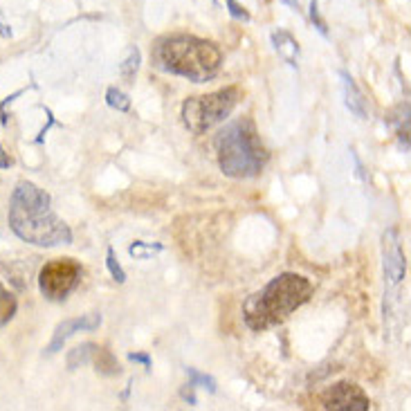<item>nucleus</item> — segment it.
Returning <instances> with one entry per match:
<instances>
[{"instance_id":"1","label":"nucleus","mask_w":411,"mask_h":411,"mask_svg":"<svg viewBox=\"0 0 411 411\" xmlns=\"http://www.w3.org/2000/svg\"><path fill=\"white\" fill-rule=\"evenodd\" d=\"M10 227L21 241L36 247L72 243V229L52 211L50 193L32 182H19L10 202Z\"/></svg>"},{"instance_id":"2","label":"nucleus","mask_w":411,"mask_h":411,"mask_svg":"<svg viewBox=\"0 0 411 411\" xmlns=\"http://www.w3.org/2000/svg\"><path fill=\"white\" fill-rule=\"evenodd\" d=\"M313 295V281L297 272H284L245 299L243 322L250 330H268L286 322Z\"/></svg>"},{"instance_id":"3","label":"nucleus","mask_w":411,"mask_h":411,"mask_svg":"<svg viewBox=\"0 0 411 411\" xmlns=\"http://www.w3.org/2000/svg\"><path fill=\"white\" fill-rule=\"evenodd\" d=\"M153 63L162 72L185 76L193 83H207L218 74L222 54L211 41L189 34L165 36L153 48Z\"/></svg>"},{"instance_id":"4","label":"nucleus","mask_w":411,"mask_h":411,"mask_svg":"<svg viewBox=\"0 0 411 411\" xmlns=\"http://www.w3.org/2000/svg\"><path fill=\"white\" fill-rule=\"evenodd\" d=\"M216 158L227 178L247 180L261 173L268 165V151L252 119H236L222 128L216 137Z\"/></svg>"},{"instance_id":"5","label":"nucleus","mask_w":411,"mask_h":411,"mask_svg":"<svg viewBox=\"0 0 411 411\" xmlns=\"http://www.w3.org/2000/svg\"><path fill=\"white\" fill-rule=\"evenodd\" d=\"M241 101V90L236 85L222 88L200 97H189L182 104V122L193 135H204L213 126L222 124Z\"/></svg>"},{"instance_id":"6","label":"nucleus","mask_w":411,"mask_h":411,"mask_svg":"<svg viewBox=\"0 0 411 411\" xmlns=\"http://www.w3.org/2000/svg\"><path fill=\"white\" fill-rule=\"evenodd\" d=\"M81 265L74 259H54L45 263L39 274V288L50 302H63L79 286Z\"/></svg>"},{"instance_id":"7","label":"nucleus","mask_w":411,"mask_h":411,"mask_svg":"<svg viewBox=\"0 0 411 411\" xmlns=\"http://www.w3.org/2000/svg\"><path fill=\"white\" fill-rule=\"evenodd\" d=\"M322 407L328 411H369V396L353 382H337L322 396Z\"/></svg>"},{"instance_id":"8","label":"nucleus","mask_w":411,"mask_h":411,"mask_svg":"<svg viewBox=\"0 0 411 411\" xmlns=\"http://www.w3.org/2000/svg\"><path fill=\"white\" fill-rule=\"evenodd\" d=\"M101 326V315L99 313H88V315H81V317H72V319H63L61 324L56 326L54 330V337L50 341L48 346V355H54L59 350L63 348V344L72 335L81 330H97Z\"/></svg>"},{"instance_id":"9","label":"nucleus","mask_w":411,"mask_h":411,"mask_svg":"<svg viewBox=\"0 0 411 411\" xmlns=\"http://www.w3.org/2000/svg\"><path fill=\"white\" fill-rule=\"evenodd\" d=\"M384 274L391 284H400L407 274V259L402 254L396 229H389L384 234Z\"/></svg>"},{"instance_id":"10","label":"nucleus","mask_w":411,"mask_h":411,"mask_svg":"<svg viewBox=\"0 0 411 411\" xmlns=\"http://www.w3.org/2000/svg\"><path fill=\"white\" fill-rule=\"evenodd\" d=\"M339 76H341V81H344V104H346V108L357 119H366V117H369V101H366L364 92L357 88L355 79L348 72L341 70Z\"/></svg>"},{"instance_id":"11","label":"nucleus","mask_w":411,"mask_h":411,"mask_svg":"<svg viewBox=\"0 0 411 411\" xmlns=\"http://www.w3.org/2000/svg\"><path fill=\"white\" fill-rule=\"evenodd\" d=\"M272 45L286 63H290L293 67L299 65V43L295 41V36L290 32H286V30L272 32Z\"/></svg>"},{"instance_id":"12","label":"nucleus","mask_w":411,"mask_h":411,"mask_svg":"<svg viewBox=\"0 0 411 411\" xmlns=\"http://www.w3.org/2000/svg\"><path fill=\"white\" fill-rule=\"evenodd\" d=\"M95 350H97V344H92V341H85V344H81V346H74L70 353H67V369L74 371V369H79V366L90 364Z\"/></svg>"},{"instance_id":"13","label":"nucleus","mask_w":411,"mask_h":411,"mask_svg":"<svg viewBox=\"0 0 411 411\" xmlns=\"http://www.w3.org/2000/svg\"><path fill=\"white\" fill-rule=\"evenodd\" d=\"M90 364H95L97 373H101V375H117L119 373V362L115 359V355L110 353V350L101 348V346H97Z\"/></svg>"},{"instance_id":"14","label":"nucleus","mask_w":411,"mask_h":411,"mask_svg":"<svg viewBox=\"0 0 411 411\" xmlns=\"http://www.w3.org/2000/svg\"><path fill=\"white\" fill-rule=\"evenodd\" d=\"M140 63H142V52H140V48H128V54L126 59L122 61V65H119V74H122V79L126 83H133L135 81V76H137V70H140Z\"/></svg>"},{"instance_id":"15","label":"nucleus","mask_w":411,"mask_h":411,"mask_svg":"<svg viewBox=\"0 0 411 411\" xmlns=\"http://www.w3.org/2000/svg\"><path fill=\"white\" fill-rule=\"evenodd\" d=\"M16 310H19V302H16V297L10 293V290L0 288V326L10 324L14 319Z\"/></svg>"},{"instance_id":"16","label":"nucleus","mask_w":411,"mask_h":411,"mask_svg":"<svg viewBox=\"0 0 411 411\" xmlns=\"http://www.w3.org/2000/svg\"><path fill=\"white\" fill-rule=\"evenodd\" d=\"M106 104L110 106V108H115V110H119V113H128L131 110V99H128V95L126 92H122L119 88H108L106 90Z\"/></svg>"},{"instance_id":"17","label":"nucleus","mask_w":411,"mask_h":411,"mask_svg":"<svg viewBox=\"0 0 411 411\" xmlns=\"http://www.w3.org/2000/svg\"><path fill=\"white\" fill-rule=\"evenodd\" d=\"M185 373L189 375V382L193 384V387H202V389H207L209 393H216V380L211 378V375L207 373H200L198 369H193V366H187Z\"/></svg>"},{"instance_id":"18","label":"nucleus","mask_w":411,"mask_h":411,"mask_svg":"<svg viewBox=\"0 0 411 411\" xmlns=\"http://www.w3.org/2000/svg\"><path fill=\"white\" fill-rule=\"evenodd\" d=\"M165 247H162L160 243H144V241H135L131 247H128V254L135 256V259H147V256H151L153 252H162Z\"/></svg>"},{"instance_id":"19","label":"nucleus","mask_w":411,"mask_h":411,"mask_svg":"<svg viewBox=\"0 0 411 411\" xmlns=\"http://www.w3.org/2000/svg\"><path fill=\"white\" fill-rule=\"evenodd\" d=\"M106 268H108V272H110V277H113L117 284H124L126 281V272H124V268L119 265V261H117V256H115V250L113 247H108V254H106Z\"/></svg>"},{"instance_id":"20","label":"nucleus","mask_w":411,"mask_h":411,"mask_svg":"<svg viewBox=\"0 0 411 411\" xmlns=\"http://www.w3.org/2000/svg\"><path fill=\"white\" fill-rule=\"evenodd\" d=\"M310 19L315 23V28L319 30L324 36H328V28H326V23H324V19L319 16V5H317V0H310Z\"/></svg>"},{"instance_id":"21","label":"nucleus","mask_w":411,"mask_h":411,"mask_svg":"<svg viewBox=\"0 0 411 411\" xmlns=\"http://www.w3.org/2000/svg\"><path fill=\"white\" fill-rule=\"evenodd\" d=\"M225 3L229 7V14H232L234 19H238V21H250V12H247L243 5H238L236 0H225Z\"/></svg>"},{"instance_id":"22","label":"nucleus","mask_w":411,"mask_h":411,"mask_svg":"<svg viewBox=\"0 0 411 411\" xmlns=\"http://www.w3.org/2000/svg\"><path fill=\"white\" fill-rule=\"evenodd\" d=\"M128 359H131V362H137V364H144L147 369H151V357L147 353H128Z\"/></svg>"},{"instance_id":"23","label":"nucleus","mask_w":411,"mask_h":411,"mask_svg":"<svg viewBox=\"0 0 411 411\" xmlns=\"http://www.w3.org/2000/svg\"><path fill=\"white\" fill-rule=\"evenodd\" d=\"M187 387H189V389H182V398L187 400V402H189V405H196V402H198V400H196V396H193V384L189 382V384H187Z\"/></svg>"},{"instance_id":"24","label":"nucleus","mask_w":411,"mask_h":411,"mask_svg":"<svg viewBox=\"0 0 411 411\" xmlns=\"http://www.w3.org/2000/svg\"><path fill=\"white\" fill-rule=\"evenodd\" d=\"M12 165H14V162H12V158L7 156V153H5V149H3V147H0V169H10Z\"/></svg>"},{"instance_id":"25","label":"nucleus","mask_w":411,"mask_h":411,"mask_svg":"<svg viewBox=\"0 0 411 411\" xmlns=\"http://www.w3.org/2000/svg\"><path fill=\"white\" fill-rule=\"evenodd\" d=\"M0 34H3V36H12V30H7V25L0 21Z\"/></svg>"},{"instance_id":"26","label":"nucleus","mask_w":411,"mask_h":411,"mask_svg":"<svg viewBox=\"0 0 411 411\" xmlns=\"http://www.w3.org/2000/svg\"><path fill=\"white\" fill-rule=\"evenodd\" d=\"M284 3H288L290 7H299V0H284Z\"/></svg>"}]
</instances>
